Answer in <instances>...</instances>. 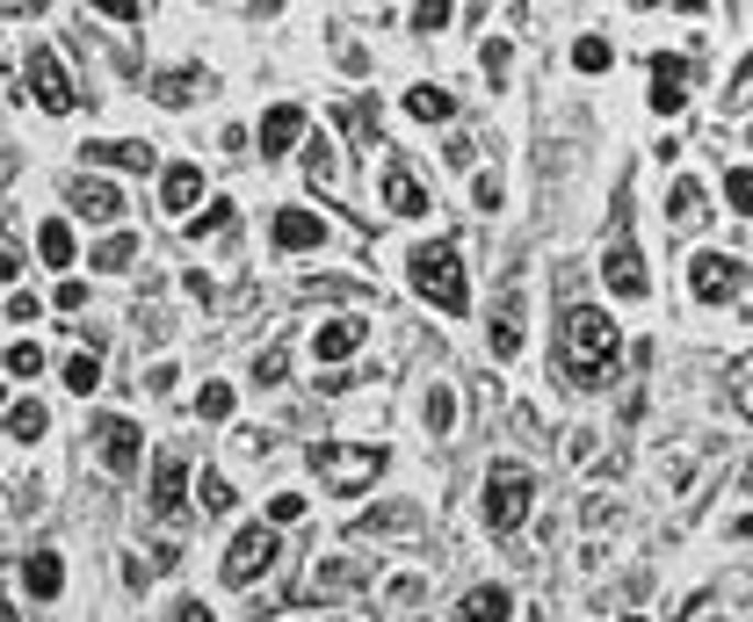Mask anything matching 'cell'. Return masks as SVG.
I'll return each mask as SVG.
<instances>
[{"label": "cell", "mask_w": 753, "mask_h": 622, "mask_svg": "<svg viewBox=\"0 0 753 622\" xmlns=\"http://www.w3.org/2000/svg\"><path fill=\"white\" fill-rule=\"evenodd\" d=\"M688 290H696L702 304H732V297L746 290V268H739L732 254H696L688 260Z\"/></svg>", "instance_id": "6"}, {"label": "cell", "mask_w": 753, "mask_h": 622, "mask_svg": "<svg viewBox=\"0 0 753 622\" xmlns=\"http://www.w3.org/2000/svg\"><path fill=\"white\" fill-rule=\"evenodd\" d=\"M95 268H102V276H123V268H131V260H139V240H131V232H109L102 246H95Z\"/></svg>", "instance_id": "22"}, {"label": "cell", "mask_w": 753, "mask_h": 622, "mask_svg": "<svg viewBox=\"0 0 753 622\" xmlns=\"http://www.w3.org/2000/svg\"><path fill=\"white\" fill-rule=\"evenodd\" d=\"M406 276H413V290H421L435 311H464V304H472V282H464V254H456V246H442V240L413 246V254H406Z\"/></svg>", "instance_id": "3"}, {"label": "cell", "mask_w": 753, "mask_h": 622, "mask_svg": "<svg viewBox=\"0 0 753 622\" xmlns=\"http://www.w3.org/2000/svg\"><path fill=\"white\" fill-rule=\"evenodd\" d=\"M268 521H276V529L304 521V492H276V500H268Z\"/></svg>", "instance_id": "36"}, {"label": "cell", "mask_w": 753, "mask_h": 622, "mask_svg": "<svg viewBox=\"0 0 753 622\" xmlns=\"http://www.w3.org/2000/svg\"><path fill=\"white\" fill-rule=\"evenodd\" d=\"M472 203H478V210H500V174H478V181H472Z\"/></svg>", "instance_id": "40"}, {"label": "cell", "mask_w": 753, "mask_h": 622, "mask_svg": "<svg viewBox=\"0 0 753 622\" xmlns=\"http://www.w3.org/2000/svg\"><path fill=\"white\" fill-rule=\"evenodd\" d=\"M22 80H30V95L52 109V116H73V102H80L73 80H66V66H58V52H30V73H22Z\"/></svg>", "instance_id": "7"}, {"label": "cell", "mask_w": 753, "mask_h": 622, "mask_svg": "<svg viewBox=\"0 0 753 622\" xmlns=\"http://www.w3.org/2000/svg\"><path fill=\"white\" fill-rule=\"evenodd\" d=\"M276 8H283V0H254V15H276Z\"/></svg>", "instance_id": "47"}, {"label": "cell", "mask_w": 753, "mask_h": 622, "mask_svg": "<svg viewBox=\"0 0 753 622\" xmlns=\"http://www.w3.org/2000/svg\"><path fill=\"white\" fill-rule=\"evenodd\" d=\"M73 210H80L88 225H117V218H123V196L109 189V181H73Z\"/></svg>", "instance_id": "16"}, {"label": "cell", "mask_w": 753, "mask_h": 622, "mask_svg": "<svg viewBox=\"0 0 753 622\" xmlns=\"http://www.w3.org/2000/svg\"><path fill=\"white\" fill-rule=\"evenodd\" d=\"M276 521H254V529H240V536H232V551H225V587H254V579H262L268 565H276Z\"/></svg>", "instance_id": "5"}, {"label": "cell", "mask_w": 753, "mask_h": 622, "mask_svg": "<svg viewBox=\"0 0 753 622\" xmlns=\"http://www.w3.org/2000/svg\"><path fill=\"white\" fill-rule=\"evenodd\" d=\"M36 254L52 260V268H73V225H66V218H52V225L36 232Z\"/></svg>", "instance_id": "24"}, {"label": "cell", "mask_w": 753, "mask_h": 622, "mask_svg": "<svg viewBox=\"0 0 753 622\" xmlns=\"http://www.w3.org/2000/svg\"><path fill=\"white\" fill-rule=\"evenodd\" d=\"M95 8H102L109 22H139V0H95Z\"/></svg>", "instance_id": "44"}, {"label": "cell", "mask_w": 753, "mask_h": 622, "mask_svg": "<svg viewBox=\"0 0 753 622\" xmlns=\"http://www.w3.org/2000/svg\"><path fill=\"white\" fill-rule=\"evenodd\" d=\"M139 456H145L139 427H131V420H102V464H109V470H123V478H131V470H139Z\"/></svg>", "instance_id": "12"}, {"label": "cell", "mask_w": 753, "mask_h": 622, "mask_svg": "<svg viewBox=\"0 0 753 622\" xmlns=\"http://www.w3.org/2000/svg\"><path fill=\"white\" fill-rule=\"evenodd\" d=\"M385 203L399 210V218H428V189L413 181V167H406V159H391V167H385Z\"/></svg>", "instance_id": "13"}, {"label": "cell", "mask_w": 753, "mask_h": 622, "mask_svg": "<svg viewBox=\"0 0 753 622\" xmlns=\"http://www.w3.org/2000/svg\"><path fill=\"white\" fill-rule=\"evenodd\" d=\"M573 66H579V73H609V66H616L609 36H579V44H573Z\"/></svg>", "instance_id": "28"}, {"label": "cell", "mask_w": 753, "mask_h": 622, "mask_svg": "<svg viewBox=\"0 0 753 622\" xmlns=\"http://www.w3.org/2000/svg\"><path fill=\"white\" fill-rule=\"evenodd\" d=\"M724 203H732L739 218H753V167H732V174H724Z\"/></svg>", "instance_id": "30"}, {"label": "cell", "mask_w": 753, "mask_h": 622, "mask_svg": "<svg viewBox=\"0 0 753 622\" xmlns=\"http://www.w3.org/2000/svg\"><path fill=\"white\" fill-rule=\"evenodd\" d=\"M682 102H688V58H652V109L660 116H682Z\"/></svg>", "instance_id": "8"}, {"label": "cell", "mask_w": 753, "mask_h": 622, "mask_svg": "<svg viewBox=\"0 0 753 622\" xmlns=\"http://www.w3.org/2000/svg\"><path fill=\"white\" fill-rule=\"evenodd\" d=\"M88 159H109V167H131V174H153V145H145V138H88Z\"/></svg>", "instance_id": "18"}, {"label": "cell", "mask_w": 753, "mask_h": 622, "mask_svg": "<svg viewBox=\"0 0 753 622\" xmlns=\"http://www.w3.org/2000/svg\"><path fill=\"white\" fill-rule=\"evenodd\" d=\"M0 406H8V398H0Z\"/></svg>", "instance_id": "49"}, {"label": "cell", "mask_w": 753, "mask_h": 622, "mask_svg": "<svg viewBox=\"0 0 753 622\" xmlns=\"http://www.w3.org/2000/svg\"><path fill=\"white\" fill-rule=\"evenodd\" d=\"M52 304H58V311H88V290H80V282H58Z\"/></svg>", "instance_id": "43"}, {"label": "cell", "mask_w": 753, "mask_h": 622, "mask_svg": "<svg viewBox=\"0 0 753 622\" xmlns=\"http://www.w3.org/2000/svg\"><path fill=\"white\" fill-rule=\"evenodd\" d=\"M153 95H159L167 109H181V102L196 95V73H159V87H153Z\"/></svg>", "instance_id": "33"}, {"label": "cell", "mask_w": 753, "mask_h": 622, "mask_svg": "<svg viewBox=\"0 0 753 622\" xmlns=\"http://www.w3.org/2000/svg\"><path fill=\"white\" fill-rule=\"evenodd\" d=\"M304 174H312V181H333V153H326V145H312V153H304Z\"/></svg>", "instance_id": "41"}, {"label": "cell", "mask_w": 753, "mask_h": 622, "mask_svg": "<svg viewBox=\"0 0 753 622\" xmlns=\"http://www.w3.org/2000/svg\"><path fill=\"white\" fill-rule=\"evenodd\" d=\"M385 442H319L312 449V470L326 492H341V500H355V492H369V485L385 478Z\"/></svg>", "instance_id": "2"}, {"label": "cell", "mask_w": 753, "mask_h": 622, "mask_svg": "<svg viewBox=\"0 0 753 622\" xmlns=\"http://www.w3.org/2000/svg\"><path fill=\"white\" fill-rule=\"evenodd\" d=\"M159 203L175 210V218H189V210L203 203V167H167L159 174Z\"/></svg>", "instance_id": "14"}, {"label": "cell", "mask_w": 753, "mask_h": 622, "mask_svg": "<svg viewBox=\"0 0 753 622\" xmlns=\"http://www.w3.org/2000/svg\"><path fill=\"white\" fill-rule=\"evenodd\" d=\"M724 384H732V406H739V413L753 420V355H739V363L724 369Z\"/></svg>", "instance_id": "29"}, {"label": "cell", "mask_w": 753, "mask_h": 622, "mask_svg": "<svg viewBox=\"0 0 753 622\" xmlns=\"http://www.w3.org/2000/svg\"><path fill=\"white\" fill-rule=\"evenodd\" d=\"M492 355L508 363V355H522V297H500V311H492Z\"/></svg>", "instance_id": "20"}, {"label": "cell", "mask_w": 753, "mask_h": 622, "mask_svg": "<svg viewBox=\"0 0 753 622\" xmlns=\"http://www.w3.org/2000/svg\"><path fill=\"white\" fill-rule=\"evenodd\" d=\"M616 355H623V341H616V319L601 304H573L565 311V369H573L579 391H595V384L616 377Z\"/></svg>", "instance_id": "1"}, {"label": "cell", "mask_w": 753, "mask_h": 622, "mask_svg": "<svg viewBox=\"0 0 753 622\" xmlns=\"http://www.w3.org/2000/svg\"><path fill=\"white\" fill-rule=\"evenodd\" d=\"M22 579H30V601H58V587H66V565H58V551H30Z\"/></svg>", "instance_id": "19"}, {"label": "cell", "mask_w": 753, "mask_h": 622, "mask_svg": "<svg viewBox=\"0 0 753 622\" xmlns=\"http://www.w3.org/2000/svg\"><path fill=\"white\" fill-rule=\"evenodd\" d=\"M638 8H660V0H638Z\"/></svg>", "instance_id": "48"}, {"label": "cell", "mask_w": 753, "mask_h": 622, "mask_svg": "<svg viewBox=\"0 0 753 622\" xmlns=\"http://www.w3.org/2000/svg\"><path fill=\"white\" fill-rule=\"evenodd\" d=\"M732 87H753V52L739 58V80H732Z\"/></svg>", "instance_id": "46"}, {"label": "cell", "mask_w": 753, "mask_h": 622, "mask_svg": "<svg viewBox=\"0 0 753 622\" xmlns=\"http://www.w3.org/2000/svg\"><path fill=\"white\" fill-rule=\"evenodd\" d=\"M181 290H189L196 304H211V297H218V290H211V276H203V268H189V276H181Z\"/></svg>", "instance_id": "42"}, {"label": "cell", "mask_w": 753, "mask_h": 622, "mask_svg": "<svg viewBox=\"0 0 753 622\" xmlns=\"http://www.w3.org/2000/svg\"><path fill=\"white\" fill-rule=\"evenodd\" d=\"M196 500H203V514H232V485L218 478V470H203V485H196Z\"/></svg>", "instance_id": "31"}, {"label": "cell", "mask_w": 753, "mask_h": 622, "mask_svg": "<svg viewBox=\"0 0 753 622\" xmlns=\"http://www.w3.org/2000/svg\"><path fill=\"white\" fill-rule=\"evenodd\" d=\"M196 413H203V420H225V413H232V384H203V391H196Z\"/></svg>", "instance_id": "34"}, {"label": "cell", "mask_w": 753, "mask_h": 622, "mask_svg": "<svg viewBox=\"0 0 753 622\" xmlns=\"http://www.w3.org/2000/svg\"><path fill=\"white\" fill-rule=\"evenodd\" d=\"M478 66H486V80H500V73L514 66V52L500 44V36H486V52H478Z\"/></svg>", "instance_id": "38"}, {"label": "cell", "mask_w": 753, "mask_h": 622, "mask_svg": "<svg viewBox=\"0 0 753 622\" xmlns=\"http://www.w3.org/2000/svg\"><path fill=\"white\" fill-rule=\"evenodd\" d=\"M298 138H304V109L283 102V109H268V116H262V153H268V159H283Z\"/></svg>", "instance_id": "17"}, {"label": "cell", "mask_w": 753, "mask_h": 622, "mask_svg": "<svg viewBox=\"0 0 753 622\" xmlns=\"http://www.w3.org/2000/svg\"><path fill=\"white\" fill-rule=\"evenodd\" d=\"M225 225H232V203H225V196H211L203 218H196V232H225Z\"/></svg>", "instance_id": "39"}, {"label": "cell", "mask_w": 753, "mask_h": 622, "mask_svg": "<svg viewBox=\"0 0 753 622\" xmlns=\"http://www.w3.org/2000/svg\"><path fill=\"white\" fill-rule=\"evenodd\" d=\"M406 116H421V123H450V116H456V102L442 95V87H413V95H406Z\"/></svg>", "instance_id": "23"}, {"label": "cell", "mask_w": 753, "mask_h": 622, "mask_svg": "<svg viewBox=\"0 0 753 622\" xmlns=\"http://www.w3.org/2000/svg\"><path fill=\"white\" fill-rule=\"evenodd\" d=\"M529 500H536V485H529L522 464H500L486 478V529H522L529 521Z\"/></svg>", "instance_id": "4"}, {"label": "cell", "mask_w": 753, "mask_h": 622, "mask_svg": "<svg viewBox=\"0 0 753 622\" xmlns=\"http://www.w3.org/2000/svg\"><path fill=\"white\" fill-rule=\"evenodd\" d=\"M36 311H44V304H36V297H30V290H22V297H8V319H22V326H30Z\"/></svg>", "instance_id": "45"}, {"label": "cell", "mask_w": 753, "mask_h": 622, "mask_svg": "<svg viewBox=\"0 0 753 622\" xmlns=\"http://www.w3.org/2000/svg\"><path fill=\"white\" fill-rule=\"evenodd\" d=\"M601 276H609V290H616V297H645V260H638V246H631V240H616L609 254H601Z\"/></svg>", "instance_id": "11"}, {"label": "cell", "mask_w": 753, "mask_h": 622, "mask_svg": "<svg viewBox=\"0 0 753 622\" xmlns=\"http://www.w3.org/2000/svg\"><path fill=\"white\" fill-rule=\"evenodd\" d=\"M450 420H456V391H442V384H435V391H428V427L450 434Z\"/></svg>", "instance_id": "35"}, {"label": "cell", "mask_w": 753, "mask_h": 622, "mask_svg": "<svg viewBox=\"0 0 753 622\" xmlns=\"http://www.w3.org/2000/svg\"><path fill=\"white\" fill-rule=\"evenodd\" d=\"M36 369H44V347H36V341H15V347H8V377H22V384H30Z\"/></svg>", "instance_id": "32"}, {"label": "cell", "mask_w": 753, "mask_h": 622, "mask_svg": "<svg viewBox=\"0 0 753 622\" xmlns=\"http://www.w3.org/2000/svg\"><path fill=\"white\" fill-rule=\"evenodd\" d=\"M66 384L88 398L95 384H102V355H95V347H73V355H66Z\"/></svg>", "instance_id": "25"}, {"label": "cell", "mask_w": 753, "mask_h": 622, "mask_svg": "<svg viewBox=\"0 0 753 622\" xmlns=\"http://www.w3.org/2000/svg\"><path fill=\"white\" fill-rule=\"evenodd\" d=\"M666 218H674V225H696V218H702V181H674V196H666Z\"/></svg>", "instance_id": "26"}, {"label": "cell", "mask_w": 753, "mask_h": 622, "mask_svg": "<svg viewBox=\"0 0 753 622\" xmlns=\"http://www.w3.org/2000/svg\"><path fill=\"white\" fill-rule=\"evenodd\" d=\"M413 30H450V0H421V8H413Z\"/></svg>", "instance_id": "37"}, {"label": "cell", "mask_w": 753, "mask_h": 622, "mask_svg": "<svg viewBox=\"0 0 753 622\" xmlns=\"http://www.w3.org/2000/svg\"><path fill=\"white\" fill-rule=\"evenodd\" d=\"M181 500H189V464L181 456H159L153 464V507L159 514H181Z\"/></svg>", "instance_id": "15"}, {"label": "cell", "mask_w": 753, "mask_h": 622, "mask_svg": "<svg viewBox=\"0 0 753 622\" xmlns=\"http://www.w3.org/2000/svg\"><path fill=\"white\" fill-rule=\"evenodd\" d=\"M0 420H8V434H15V442H44V427H52V413H44L36 398H22V406H0Z\"/></svg>", "instance_id": "21"}, {"label": "cell", "mask_w": 753, "mask_h": 622, "mask_svg": "<svg viewBox=\"0 0 753 622\" xmlns=\"http://www.w3.org/2000/svg\"><path fill=\"white\" fill-rule=\"evenodd\" d=\"M363 341H369V326L348 311V319H326V326L312 333V355H319V363H348V355H355Z\"/></svg>", "instance_id": "9"}, {"label": "cell", "mask_w": 753, "mask_h": 622, "mask_svg": "<svg viewBox=\"0 0 753 622\" xmlns=\"http://www.w3.org/2000/svg\"><path fill=\"white\" fill-rule=\"evenodd\" d=\"M276 246H283V254H312V246H326V218H319V210H283V218H276Z\"/></svg>", "instance_id": "10"}, {"label": "cell", "mask_w": 753, "mask_h": 622, "mask_svg": "<svg viewBox=\"0 0 753 622\" xmlns=\"http://www.w3.org/2000/svg\"><path fill=\"white\" fill-rule=\"evenodd\" d=\"M508 608H514V601H508V593H500V587H472V593H464V615H472V622H486V615L500 622V615H508Z\"/></svg>", "instance_id": "27"}]
</instances>
